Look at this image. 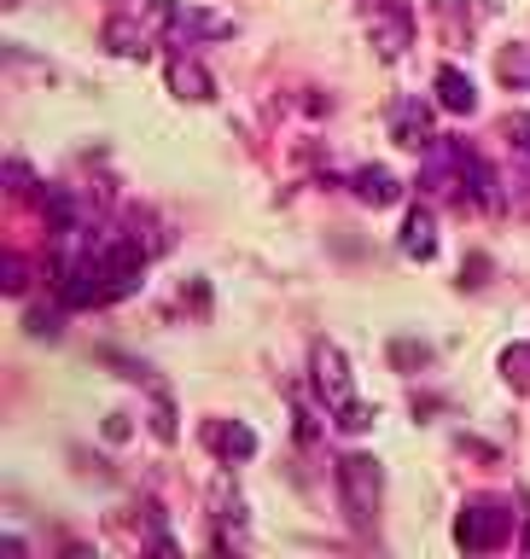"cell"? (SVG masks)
I'll list each match as a JSON object with an SVG mask.
<instances>
[{
	"mask_svg": "<svg viewBox=\"0 0 530 559\" xmlns=\"http://www.w3.org/2000/svg\"><path fill=\"white\" fill-rule=\"evenodd\" d=\"M502 367H507V379H525V384H530V344H514V349L502 356Z\"/></svg>",
	"mask_w": 530,
	"mask_h": 559,
	"instance_id": "9a60e30c",
	"label": "cell"
},
{
	"mask_svg": "<svg viewBox=\"0 0 530 559\" xmlns=\"http://www.w3.org/2000/svg\"><path fill=\"white\" fill-rule=\"evenodd\" d=\"M514 524H519V513L507 496H472L461 507V519H455V542H461L467 554H490L514 536Z\"/></svg>",
	"mask_w": 530,
	"mask_h": 559,
	"instance_id": "7a4b0ae2",
	"label": "cell"
},
{
	"mask_svg": "<svg viewBox=\"0 0 530 559\" xmlns=\"http://www.w3.org/2000/svg\"><path fill=\"white\" fill-rule=\"evenodd\" d=\"M350 187H356V199L362 204H374V210H385V204H397L402 199V181L385 164H362L356 175H350Z\"/></svg>",
	"mask_w": 530,
	"mask_h": 559,
	"instance_id": "30bf717a",
	"label": "cell"
},
{
	"mask_svg": "<svg viewBox=\"0 0 530 559\" xmlns=\"http://www.w3.org/2000/svg\"><path fill=\"white\" fill-rule=\"evenodd\" d=\"M7 292H24V262H7Z\"/></svg>",
	"mask_w": 530,
	"mask_h": 559,
	"instance_id": "2e32d148",
	"label": "cell"
},
{
	"mask_svg": "<svg viewBox=\"0 0 530 559\" xmlns=\"http://www.w3.org/2000/svg\"><path fill=\"white\" fill-rule=\"evenodd\" d=\"M339 501L356 531H367V524L379 519V501H385V472L374 454H344L339 461Z\"/></svg>",
	"mask_w": 530,
	"mask_h": 559,
	"instance_id": "3957f363",
	"label": "cell"
},
{
	"mask_svg": "<svg viewBox=\"0 0 530 559\" xmlns=\"http://www.w3.org/2000/svg\"><path fill=\"white\" fill-rule=\"evenodd\" d=\"M496 76H502V87H514V94H530V41H507L496 52Z\"/></svg>",
	"mask_w": 530,
	"mask_h": 559,
	"instance_id": "4fadbf2b",
	"label": "cell"
},
{
	"mask_svg": "<svg viewBox=\"0 0 530 559\" xmlns=\"http://www.w3.org/2000/svg\"><path fill=\"white\" fill-rule=\"evenodd\" d=\"M391 140L397 146H409V152H432L437 146V134H432V105L420 99V94H402L391 105Z\"/></svg>",
	"mask_w": 530,
	"mask_h": 559,
	"instance_id": "277c9868",
	"label": "cell"
},
{
	"mask_svg": "<svg viewBox=\"0 0 530 559\" xmlns=\"http://www.w3.org/2000/svg\"><path fill=\"white\" fill-rule=\"evenodd\" d=\"M402 257H414V262H432L437 257V216H432L426 204H414L409 222H402Z\"/></svg>",
	"mask_w": 530,
	"mask_h": 559,
	"instance_id": "8fae6325",
	"label": "cell"
},
{
	"mask_svg": "<svg viewBox=\"0 0 530 559\" xmlns=\"http://www.w3.org/2000/svg\"><path fill=\"white\" fill-rule=\"evenodd\" d=\"M309 373H315V391H321L332 426H344V431H367V426H374V408L356 396V379H350V361H344L339 344H327V338L315 344L309 349Z\"/></svg>",
	"mask_w": 530,
	"mask_h": 559,
	"instance_id": "6da1fadb",
	"label": "cell"
},
{
	"mask_svg": "<svg viewBox=\"0 0 530 559\" xmlns=\"http://www.w3.org/2000/svg\"><path fill=\"white\" fill-rule=\"evenodd\" d=\"M432 94H437V105H444L449 117H472V111H479V87H472V76H467L461 64H444V70H437V76H432Z\"/></svg>",
	"mask_w": 530,
	"mask_h": 559,
	"instance_id": "52a82bcc",
	"label": "cell"
},
{
	"mask_svg": "<svg viewBox=\"0 0 530 559\" xmlns=\"http://www.w3.org/2000/svg\"><path fill=\"white\" fill-rule=\"evenodd\" d=\"M169 94H181L192 105H204V99H216V82H210V70L199 59H187V52H175L169 59Z\"/></svg>",
	"mask_w": 530,
	"mask_h": 559,
	"instance_id": "9c48e42d",
	"label": "cell"
},
{
	"mask_svg": "<svg viewBox=\"0 0 530 559\" xmlns=\"http://www.w3.org/2000/svg\"><path fill=\"white\" fill-rule=\"evenodd\" d=\"M169 35H234V17H216V12H204V7H181L175 0L169 7Z\"/></svg>",
	"mask_w": 530,
	"mask_h": 559,
	"instance_id": "7c38bea8",
	"label": "cell"
},
{
	"mask_svg": "<svg viewBox=\"0 0 530 559\" xmlns=\"http://www.w3.org/2000/svg\"><path fill=\"white\" fill-rule=\"evenodd\" d=\"M105 47L117 52V59H146L152 52V24L146 17H111V24H105Z\"/></svg>",
	"mask_w": 530,
	"mask_h": 559,
	"instance_id": "ba28073f",
	"label": "cell"
},
{
	"mask_svg": "<svg viewBox=\"0 0 530 559\" xmlns=\"http://www.w3.org/2000/svg\"><path fill=\"white\" fill-rule=\"evenodd\" d=\"M502 140L514 146L519 164H530V111H514V117H507V122H502Z\"/></svg>",
	"mask_w": 530,
	"mask_h": 559,
	"instance_id": "5bb4252c",
	"label": "cell"
},
{
	"mask_svg": "<svg viewBox=\"0 0 530 559\" xmlns=\"http://www.w3.org/2000/svg\"><path fill=\"white\" fill-rule=\"evenodd\" d=\"M204 449L216 454L222 466H234V461H251L257 454V431L245 426V419H204Z\"/></svg>",
	"mask_w": 530,
	"mask_h": 559,
	"instance_id": "5b68a950",
	"label": "cell"
},
{
	"mask_svg": "<svg viewBox=\"0 0 530 559\" xmlns=\"http://www.w3.org/2000/svg\"><path fill=\"white\" fill-rule=\"evenodd\" d=\"M367 35H374V47H379V59H402L414 41V12L409 7H379L374 17H367Z\"/></svg>",
	"mask_w": 530,
	"mask_h": 559,
	"instance_id": "8992f818",
	"label": "cell"
}]
</instances>
